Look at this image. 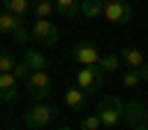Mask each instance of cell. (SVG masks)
I'll return each mask as SVG.
<instances>
[{"label":"cell","instance_id":"cell-1","mask_svg":"<svg viewBox=\"0 0 148 130\" xmlns=\"http://www.w3.org/2000/svg\"><path fill=\"white\" fill-rule=\"evenodd\" d=\"M95 115L101 118L104 127H116L125 121V101L116 98V95H107V98H101L95 103Z\"/></svg>","mask_w":148,"mask_h":130},{"label":"cell","instance_id":"cell-2","mask_svg":"<svg viewBox=\"0 0 148 130\" xmlns=\"http://www.w3.org/2000/svg\"><path fill=\"white\" fill-rule=\"evenodd\" d=\"M56 118V106L53 103H33L27 112H24V124L30 130H42Z\"/></svg>","mask_w":148,"mask_h":130},{"label":"cell","instance_id":"cell-3","mask_svg":"<svg viewBox=\"0 0 148 130\" xmlns=\"http://www.w3.org/2000/svg\"><path fill=\"white\" fill-rule=\"evenodd\" d=\"M0 33L3 35H12L18 44H27L30 42V30L24 27V21L12 12H0Z\"/></svg>","mask_w":148,"mask_h":130},{"label":"cell","instance_id":"cell-4","mask_svg":"<svg viewBox=\"0 0 148 130\" xmlns=\"http://www.w3.org/2000/svg\"><path fill=\"white\" fill-rule=\"evenodd\" d=\"M74 80H77V89H83L86 95H89V92H101V89H104L107 74H104L98 65H92V68H80Z\"/></svg>","mask_w":148,"mask_h":130},{"label":"cell","instance_id":"cell-5","mask_svg":"<svg viewBox=\"0 0 148 130\" xmlns=\"http://www.w3.org/2000/svg\"><path fill=\"white\" fill-rule=\"evenodd\" d=\"M27 89L36 98V103H45L47 98H51V92H53V83H51V77H47V71H33L30 80H27Z\"/></svg>","mask_w":148,"mask_h":130},{"label":"cell","instance_id":"cell-6","mask_svg":"<svg viewBox=\"0 0 148 130\" xmlns=\"http://www.w3.org/2000/svg\"><path fill=\"white\" fill-rule=\"evenodd\" d=\"M30 35L42 44H56L59 42V27L51 21V18H36V24L30 27Z\"/></svg>","mask_w":148,"mask_h":130},{"label":"cell","instance_id":"cell-7","mask_svg":"<svg viewBox=\"0 0 148 130\" xmlns=\"http://www.w3.org/2000/svg\"><path fill=\"white\" fill-rule=\"evenodd\" d=\"M104 18L110 24H130L133 18V6L127 3V0H107V6H104Z\"/></svg>","mask_w":148,"mask_h":130},{"label":"cell","instance_id":"cell-8","mask_svg":"<svg viewBox=\"0 0 148 130\" xmlns=\"http://www.w3.org/2000/svg\"><path fill=\"white\" fill-rule=\"evenodd\" d=\"M71 56L80 62V68H92V65L101 62V56H104V53L98 50L92 42H77V44L71 47Z\"/></svg>","mask_w":148,"mask_h":130},{"label":"cell","instance_id":"cell-9","mask_svg":"<svg viewBox=\"0 0 148 130\" xmlns=\"http://www.w3.org/2000/svg\"><path fill=\"white\" fill-rule=\"evenodd\" d=\"M145 118H148V106H145V101H139V98L125 101V121H127L130 127L145 124Z\"/></svg>","mask_w":148,"mask_h":130},{"label":"cell","instance_id":"cell-10","mask_svg":"<svg viewBox=\"0 0 148 130\" xmlns=\"http://www.w3.org/2000/svg\"><path fill=\"white\" fill-rule=\"evenodd\" d=\"M15 98H18V80H15V74H0V101L12 103Z\"/></svg>","mask_w":148,"mask_h":130},{"label":"cell","instance_id":"cell-11","mask_svg":"<svg viewBox=\"0 0 148 130\" xmlns=\"http://www.w3.org/2000/svg\"><path fill=\"white\" fill-rule=\"evenodd\" d=\"M104 6H107V0H80V15L86 21L104 18Z\"/></svg>","mask_w":148,"mask_h":130},{"label":"cell","instance_id":"cell-12","mask_svg":"<svg viewBox=\"0 0 148 130\" xmlns=\"http://www.w3.org/2000/svg\"><path fill=\"white\" fill-rule=\"evenodd\" d=\"M121 62H125L127 68H133V71H142V65L148 62V59H145V53L139 50V47H125V50H121Z\"/></svg>","mask_w":148,"mask_h":130},{"label":"cell","instance_id":"cell-13","mask_svg":"<svg viewBox=\"0 0 148 130\" xmlns=\"http://www.w3.org/2000/svg\"><path fill=\"white\" fill-rule=\"evenodd\" d=\"M62 101H65L68 110H83V103H86V92L74 86V89H68V92H65V98H62Z\"/></svg>","mask_w":148,"mask_h":130},{"label":"cell","instance_id":"cell-14","mask_svg":"<svg viewBox=\"0 0 148 130\" xmlns=\"http://www.w3.org/2000/svg\"><path fill=\"white\" fill-rule=\"evenodd\" d=\"M21 59H24V62H27L33 71H47V56H45V53H39V50H27Z\"/></svg>","mask_w":148,"mask_h":130},{"label":"cell","instance_id":"cell-15","mask_svg":"<svg viewBox=\"0 0 148 130\" xmlns=\"http://www.w3.org/2000/svg\"><path fill=\"white\" fill-rule=\"evenodd\" d=\"M53 6H56V12H59L62 18L80 15V0H53Z\"/></svg>","mask_w":148,"mask_h":130},{"label":"cell","instance_id":"cell-16","mask_svg":"<svg viewBox=\"0 0 148 130\" xmlns=\"http://www.w3.org/2000/svg\"><path fill=\"white\" fill-rule=\"evenodd\" d=\"M3 6H6V12L24 18L27 12H33V0H3Z\"/></svg>","mask_w":148,"mask_h":130},{"label":"cell","instance_id":"cell-17","mask_svg":"<svg viewBox=\"0 0 148 130\" xmlns=\"http://www.w3.org/2000/svg\"><path fill=\"white\" fill-rule=\"evenodd\" d=\"M119 65H121V53H104L101 62H98V68H101L104 74H113Z\"/></svg>","mask_w":148,"mask_h":130},{"label":"cell","instance_id":"cell-18","mask_svg":"<svg viewBox=\"0 0 148 130\" xmlns=\"http://www.w3.org/2000/svg\"><path fill=\"white\" fill-rule=\"evenodd\" d=\"M33 12H36V18H51L53 12H56V6H53V0H36Z\"/></svg>","mask_w":148,"mask_h":130},{"label":"cell","instance_id":"cell-19","mask_svg":"<svg viewBox=\"0 0 148 130\" xmlns=\"http://www.w3.org/2000/svg\"><path fill=\"white\" fill-rule=\"evenodd\" d=\"M15 65H18V59L12 56L9 50L0 53V74H12V71H15Z\"/></svg>","mask_w":148,"mask_h":130},{"label":"cell","instance_id":"cell-20","mask_svg":"<svg viewBox=\"0 0 148 130\" xmlns=\"http://www.w3.org/2000/svg\"><path fill=\"white\" fill-rule=\"evenodd\" d=\"M142 83V74L139 71H133V68H127L125 74H121V86H127V89H133V86H139Z\"/></svg>","mask_w":148,"mask_h":130},{"label":"cell","instance_id":"cell-21","mask_svg":"<svg viewBox=\"0 0 148 130\" xmlns=\"http://www.w3.org/2000/svg\"><path fill=\"white\" fill-rule=\"evenodd\" d=\"M12 74H15V80H30V74H33V68L24 62V59H18V65H15V71H12Z\"/></svg>","mask_w":148,"mask_h":130},{"label":"cell","instance_id":"cell-22","mask_svg":"<svg viewBox=\"0 0 148 130\" xmlns=\"http://www.w3.org/2000/svg\"><path fill=\"white\" fill-rule=\"evenodd\" d=\"M80 127H83V130H98V127H104V124H101V118L92 112V115H86V118H83V124H80Z\"/></svg>","mask_w":148,"mask_h":130},{"label":"cell","instance_id":"cell-23","mask_svg":"<svg viewBox=\"0 0 148 130\" xmlns=\"http://www.w3.org/2000/svg\"><path fill=\"white\" fill-rule=\"evenodd\" d=\"M139 74H142V83H148V62L142 65V71H139Z\"/></svg>","mask_w":148,"mask_h":130},{"label":"cell","instance_id":"cell-24","mask_svg":"<svg viewBox=\"0 0 148 130\" xmlns=\"http://www.w3.org/2000/svg\"><path fill=\"white\" fill-rule=\"evenodd\" d=\"M56 130H77V127H74V124H59Z\"/></svg>","mask_w":148,"mask_h":130},{"label":"cell","instance_id":"cell-25","mask_svg":"<svg viewBox=\"0 0 148 130\" xmlns=\"http://www.w3.org/2000/svg\"><path fill=\"white\" fill-rule=\"evenodd\" d=\"M133 130H148V124H136V127H133Z\"/></svg>","mask_w":148,"mask_h":130}]
</instances>
